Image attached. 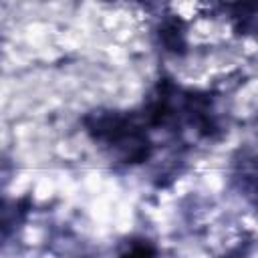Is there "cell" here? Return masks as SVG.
<instances>
[{
  "instance_id": "2",
  "label": "cell",
  "mask_w": 258,
  "mask_h": 258,
  "mask_svg": "<svg viewBox=\"0 0 258 258\" xmlns=\"http://www.w3.org/2000/svg\"><path fill=\"white\" fill-rule=\"evenodd\" d=\"M238 32H258V0H220Z\"/></svg>"
},
{
  "instance_id": "3",
  "label": "cell",
  "mask_w": 258,
  "mask_h": 258,
  "mask_svg": "<svg viewBox=\"0 0 258 258\" xmlns=\"http://www.w3.org/2000/svg\"><path fill=\"white\" fill-rule=\"evenodd\" d=\"M159 38L171 52L185 50V28L179 18H169L159 26Z\"/></svg>"
},
{
  "instance_id": "1",
  "label": "cell",
  "mask_w": 258,
  "mask_h": 258,
  "mask_svg": "<svg viewBox=\"0 0 258 258\" xmlns=\"http://www.w3.org/2000/svg\"><path fill=\"white\" fill-rule=\"evenodd\" d=\"M89 137L123 163H141L151 155V141L143 117L99 109L83 119Z\"/></svg>"
}]
</instances>
